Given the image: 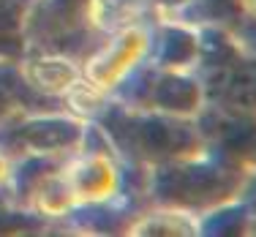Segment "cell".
<instances>
[{
    "label": "cell",
    "mask_w": 256,
    "mask_h": 237,
    "mask_svg": "<svg viewBox=\"0 0 256 237\" xmlns=\"http://www.w3.org/2000/svg\"><path fill=\"white\" fill-rule=\"evenodd\" d=\"M144 36L139 30H128L118 38V44H112L106 52H101L96 60H90L88 76L98 90H106L112 82H118L120 76L128 71V66L134 60H139V54L144 52Z\"/></svg>",
    "instance_id": "6da1fadb"
},
{
    "label": "cell",
    "mask_w": 256,
    "mask_h": 237,
    "mask_svg": "<svg viewBox=\"0 0 256 237\" xmlns=\"http://www.w3.org/2000/svg\"><path fill=\"white\" fill-rule=\"evenodd\" d=\"M6 172H8V164H6V161H3V156H0V180L6 178Z\"/></svg>",
    "instance_id": "277c9868"
},
{
    "label": "cell",
    "mask_w": 256,
    "mask_h": 237,
    "mask_svg": "<svg viewBox=\"0 0 256 237\" xmlns=\"http://www.w3.org/2000/svg\"><path fill=\"white\" fill-rule=\"evenodd\" d=\"M30 76L44 93H63L66 88L74 84V66L63 60H41L30 68Z\"/></svg>",
    "instance_id": "3957f363"
},
{
    "label": "cell",
    "mask_w": 256,
    "mask_h": 237,
    "mask_svg": "<svg viewBox=\"0 0 256 237\" xmlns=\"http://www.w3.org/2000/svg\"><path fill=\"white\" fill-rule=\"evenodd\" d=\"M114 188V169L104 158H90L71 169V178L66 180V196L76 199H98L112 194Z\"/></svg>",
    "instance_id": "7a4b0ae2"
}]
</instances>
